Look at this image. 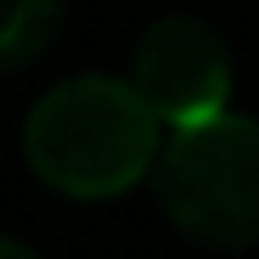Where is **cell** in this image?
<instances>
[{
	"label": "cell",
	"mask_w": 259,
	"mask_h": 259,
	"mask_svg": "<svg viewBox=\"0 0 259 259\" xmlns=\"http://www.w3.org/2000/svg\"><path fill=\"white\" fill-rule=\"evenodd\" d=\"M58 18H64V0H0V75L47 52Z\"/></svg>",
	"instance_id": "4"
},
{
	"label": "cell",
	"mask_w": 259,
	"mask_h": 259,
	"mask_svg": "<svg viewBox=\"0 0 259 259\" xmlns=\"http://www.w3.org/2000/svg\"><path fill=\"white\" fill-rule=\"evenodd\" d=\"M0 259H40V253H29L23 242H12V236H0Z\"/></svg>",
	"instance_id": "5"
},
{
	"label": "cell",
	"mask_w": 259,
	"mask_h": 259,
	"mask_svg": "<svg viewBox=\"0 0 259 259\" xmlns=\"http://www.w3.org/2000/svg\"><path fill=\"white\" fill-rule=\"evenodd\" d=\"M133 93L173 133L225 115V98H231V52H225L219 29L202 23V18L150 23L139 52H133Z\"/></svg>",
	"instance_id": "3"
},
{
	"label": "cell",
	"mask_w": 259,
	"mask_h": 259,
	"mask_svg": "<svg viewBox=\"0 0 259 259\" xmlns=\"http://www.w3.org/2000/svg\"><path fill=\"white\" fill-rule=\"evenodd\" d=\"M161 121L144 110L133 81L115 75H75L58 81L47 98L29 110L23 156L40 173V185L75 196V202H104L156 173L161 156Z\"/></svg>",
	"instance_id": "1"
},
{
	"label": "cell",
	"mask_w": 259,
	"mask_h": 259,
	"mask_svg": "<svg viewBox=\"0 0 259 259\" xmlns=\"http://www.w3.org/2000/svg\"><path fill=\"white\" fill-rule=\"evenodd\" d=\"M156 196L167 219L202 248H259V121L213 115L185 127L156 156Z\"/></svg>",
	"instance_id": "2"
}]
</instances>
